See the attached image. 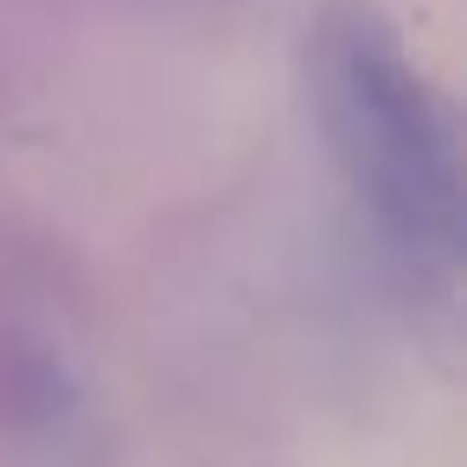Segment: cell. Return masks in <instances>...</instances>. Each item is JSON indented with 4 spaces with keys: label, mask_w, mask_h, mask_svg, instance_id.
<instances>
[{
    "label": "cell",
    "mask_w": 467,
    "mask_h": 467,
    "mask_svg": "<svg viewBox=\"0 0 467 467\" xmlns=\"http://www.w3.org/2000/svg\"><path fill=\"white\" fill-rule=\"evenodd\" d=\"M307 97L333 161L384 237L429 269L461 256V141L441 90L371 0H333L307 26Z\"/></svg>",
    "instance_id": "obj_1"
}]
</instances>
